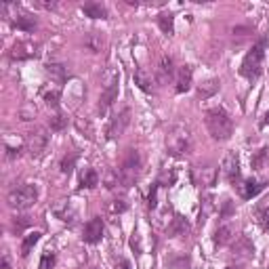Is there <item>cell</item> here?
Returning <instances> with one entry per match:
<instances>
[{"instance_id":"obj_27","label":"cell","mask_w":269,"mask_h":269,"mask_svg":"<svg viewBox=\"0 0 269 269\" xmlns=\"http://www.w3.org/2000/svg\"><path fill=\"white\" fill-rule=\"evenodd\" d=\"M44 103L48 107H59V97H61V91L59 88H51V91H44Z\"/></svg>"},{"instance_id":"obj_33","label":"cell","mask_w":269,"mask_h":269,"mask_svg":"<svg viewBox=\"0 0 269 269\" xmlns=\"http://www.w3.org/2000/svg\"><path fill=\"white\" fill-rule=\"evenodd\" d=\"M131 248L135 250L137 255H141L143 246H141V236H139V231H133V238H131Z\"/></svg>"},{"instance_id":"obj_39","label":"cell","mask_w":269,"mask_h":269,"mask_svg":"<svg viewBox=\"0 0 269 269\" xmlns=\"http://www.w3.org/2000/svg\"><path fill=\"white\" fill-rule=\"evenodd\" d=\"M225 269H250V267H244V265H229Z\"/></svg>"},{"instance_id":"obj_25","label":"cell","mask_w":269,"mask_h":269,"mask_svg":"<svg viewBox=\"0 0 269 269\" xmlns=\"http://www.w3.org/2000/svg\"><path fill=\"white\" fill-rule=\"evenodd\" d=\"M170 234L173 236H187L189 234V225H187V221L183 219V217H177L173 219V225H170Z\"/></svg>"},{"instance_id":"obj_19","label":"cell","mask_w":269,"mask_h":269,"mask_svg":"<svg viewBox=\"0 0 269 269\" xmlns=\"http://www.w3.org/2000/svg\"><path fill=\"white\" fill-rule=\"evenodd\" d=\"M82 13L91 19H107V9L101 3H86L82 5Z\"/></svg>"},{"instance_id":"obj_20","label":"cell","mask_w":269,"mask_h":269,"mask_svg":"<svg viewBox=\"0 0 269 269\" xmlns=\"http://www.w3.org/2000/svg\"><path fill=\"white\" fill-rule=\"evenodd\" d=\"M46 74L51 76V80H55L57 84H63L67 80V69L61 63H48L46 65Z\"/></svg>"},{"instance_id":"obj_2","label":"cell","mask_w":269,"mask_h":269,"mask_svg":"<svg viewBox=\"0 0 269 269\" xmlns=\"http://www.w3.org/2000/svg\"><path fill=\"white\" fill-rule=\"evenodd\" d=\"M265 48H267V38L263 36V38H259L253 46H250V51L246 53V57L240 65V74L246 78V80H257L261 76L263 71V57H265Z\"/></svg>"},{"instance_id":"obj_32","label":"cell","mask_w":269,"mask_h":269,"mask_svg":"<svg viewBox=\"0 0 269 269\" xmlns=\"http://www.w3.org/2000/svg\"><path fill=\"white\" fill-rule=\"evenodd\" d=\"M158 189H160V185L156 183L154 187H152V191H150V198H148V206L154 210V208H158Z\"/></svg>"},{"instance_id":"obj_29","label":"cell","mask_w":269,"mask_h":269,"mask_svg":"<svg viewBox=\"0 0 269 269\" xmlns=\"http://www.w3.org/2000/svg\"><path fill=\"white\" fill-rule=\"evenodd\" d=\"M48 127H51V131H63L67 127V118L63 114H55L48 120Z\"/></svg>"},{"instance_id":"obj_3","label":"cell","mask_w":269,"mask_h":269,"mask_svg":"<svg viewBox=\"0 0 269 269\" xmlns=\"http://www.w3.org/2000/svg\"><path fill=\"white\" fill-rule=\"evenodd\" d=\"M193 150V137L185 124H173L166 133V152L170 156H185Z\"/></svg>"},{"instance_id":"obj_18","label":"cell","mask_w":269,"mask_h":269,"mask_svg":"<svg viewBox=\"0 0 269 269\" xmlns=\"http://www.w3.org/2000/svg\"><path fill=\"white\" fill-rule=\"evenodd\" d=\"M135 84L141 88L143 93H152L154 91V84H152V74H148L143 67L135 69Z\"/></svg>"},{"instance_id":"obj_14","label":"cell","mask_w":269,"mask_h":269,"mask_svg":"<svg viewBox=\"0 0 269 269\" xmlns=\"http://www.w3.org/2000/svg\"><path fill=\"white\" fill-rule=\"evenodd\" d=\"M116 99H118V78L112 84H107V88L101 93V97H99V114H105Z\"/></svg>"},{"instance_id":"obj_26","label":"cell","mask_w":269,"mask_h":269,"mask_svg":"<svg viewBox=\"0 0 269 269\" xmlns=\"http://www.w3.org/2000/svg\"><path fill=\"white\" fill-rule=\"evenodd\" d=\"M219 84H221V82H219L217 78H210V80H206V82L200 86V97H202V99H206V97H212L214 93L219 91Z\"/></svg>"},{"instance_id":"obj_12","label":"cell","mask_w":269,"mask_h":269,"mask_svg":"<svg viewBox=\"0 0 269 269\" xmlns=\"http://www.w3.org/2000/svg\"><path fill=\"white\" fill-rule=\"evenodd\" d=\"M265 185H267V183H263V181H255V179H246V181L238 183V191H240V195H242L244 200H253L255 195H259V193L265 189Z\"/></svg>"},{"instance_id":"obj_1","label":"cell","mask_w":269,"mask_h":269,"mask_svg":"<svg viewBox=\"0 0 269 269\" xmlns=\"http://www.w3.org/2000/svg\"><path fill=\"white\" fill-rule=\"evenodd\" d=\"M206 129L214 141H229L234 135V120L223 107H212L206 112Z\"/></svg>"},{"instance_id":"obj_37","label":"cell","mask_w":269,"mask_h":269,"mask_svg":"<svg viewBox=\"0 0 269 269\" xmlns=\"http://www.w3.org/2000/svg\"><path fill=\"white\" fill-rule=\"evenodd\" d=\"M267 124H269V112H267V114L263 116V120L259 122V127H261V129H265V127H267Z\"/></svg>"},{"instance_id":"obj_16","label":"cell","mask_w":269,"mask_h":269,"mask_svg":"<svg viewBox=\"0 0 269 269\" xmlns=\"http://www.w3.org/2000/svg\"><path fill=\"white\" fill-rule=\"evenodd\" d=\"M234 255L236 257H253L255 255V244L250 242L246 236H240L234 242Z\"/></svg>"},{"instance_id":"obj_4","label":"cell","mask_w":269,"mask_h":269,"mask_svg":"<svg viewBox=\"0 0 269 269\" xmlns=\"http://www.w3.org/2000/svg\"><path fill=\"white\" fill-rule=\"evenodd\" d=\"M141 170H143V158L137 150H129L127 156L122 160V166H120V181L124 187H131L139 181L141 177Z\"/></svg>"},{"instance_id":"obj_8","label":"cell","mask_w":269,"mask_h":269,"mask_svg":"<svg viewBox=\"0 0 269 269\" xmlns=\"http://www.w3.org/2000/svg\"><path fill=\"white\" fill-rule=\"evenodd\" d=\"M129 124H131V110H129V107H124L120 114H116V116L112 118L110 127H107V137H110V139L122 137Z\"/></svg>"},{"instance_id":"obj_40","label":"cell","mask_w":269,"mask_h":269,"mask_svg":"<svg viewBox=\"0 0 269 269\" xmlns=\"http://www.w3.org/2000/svg\"><path fill=\"white\" fill-rule=\"evenodd\" d=\"M3 269H9V261H7V257L3 259Z\"/></svg>"},{"instance_id":"obj_35","label":"cell","mask_w":269,"mask_h":269,"mask_svg":"<svg viewBox=\"0 0 269 269\" xmlns=\"http://www.w3.org/2000/svg\"><path fill=\"white\" fill-rule=\"evenodd\" d=\"M229 214H234V204H231L229 200H225V202H223V210H221V217L227 219Z\"/></svg>"},{"instance_id":"obj_34","label":"cell","mask_w":269,"mask_h":269,"mask_svg":"<svg viewBox=\"0 0 269 269\" xmlns=\"http://www.w3.org/2000/svg\"><path fill=\"white\" fill-rule=\"evenodd\" d=\"M110 210H112V212H124V210H127V204H124L122 200H114V202L110 204Z\"/></svg>"},{"instance_id":"obj_6","label":"cell","mask_w":269,"mask_h":269,"mask_svg":"<svg viewBox=\"0 0 269 269\" xmlns=\"http://www.w3.org/2000/svg\"><path fill=\"white\" fill-rule=\"evenodd\" d=\"M48 141H51V135L46 133V129L38 127V129H34L28 137V152L32 158H40L46 148H48Z\"/></svg>"},{"instance_id":"obj_23","label":"cell","mask_w":269,"mask_h":269,"mask_svg":"<svg viewBox=\"0 0 269 269\" xmlns=\"http://www.w3.org/2000/svg\"><path fill=\"white\" fill-rule=\"evenodd\" d=\"M269 162V148H261L259 152L253 154V160H250V164H253L255 170H261L265 168V164Z\"/></svg>"},{"instance_id":"obj_41","label":"cell","mask_w":269,"mask_h":269,"mask_svg":"<svg viewBox=\"0 0 269 269\" xmlns=\"http://www.w3.org/2000/svg\"><path fill=\"white\" fill-rule=\"evenodd\" d=\"M267 269H269V267H267Z\"/></svg>"},{"instance_id":"obj_7","label":"cell","mask_w":269,"mask_h":269,"mask_svg":"<svg viewBox=\"0 0 269 269\" xmlns=\"http://www.w3.org/2000/svg\"><path fill=\"white\" fill-rule=\"evenodd\" d=\"M221 170H223V177L227 179L229 183L238 185V179H240V156L236 152H227L225 158H223Z\"/></svg>"},{"instance_id":"obj_36","label":"cell","mask_w":269,"mask_h":269,"mask_svg":"<svg viewBox=\"0 0 269 269\" xmlns=\"http://www.w3.org/2000/svg\"><path fill=\"white\" fill-rule=\"evenodd\" d=\"M36 7H40V9H46V11H51V9H55V7H57V3H36Z\"/></svg>"},{"instance_id":"obj_17","label":"cell","mask_w":269,"mask_h":269,"mask_svg":"<svg viewBox=\"0 0 269 269\" xmlns=\"http://www.w3.org/2000/svg\"><path fill=\"white\" fill-rule=\"evenodd\" d=\"M11 23H13V28L21 30V32H34V30H36V19H34L32 15H28V13L15 15V19H13Z\"/></svg>"},{"instance_id":"obj_30","label":"cell","mask_w":269,"mask_h":269,"mask_svg":"<svg viewBox=\"0 0 269 269\" xmlns=\"http://www.w3.org/2000/svg\"><path fill=\"white\" fill-rule=\"evenodd\" d=\"M74 164H76V154H69V156H63L59 168H61L63 175H69L71 170H74Z\"/></svg>"},{"instance_id":"obj_15","label":"cell","mask_w":269,"mask_h":269,"mask_svg":"<svg viewBox=\"0 0 269 269\" xmlns=\"http://www.w3.org/2000/svg\"><path fill=\"white\" fill-rule=\"evenodd\" d=\"M214 244L217 246H227V244H231L236 240V231H234V227L231 225H221L217 231H214Z\"/></svg>"},{"instance_id":"obj_24","label":"cell","mask_w":269,"mask_h":269,"mask_svg":"<svg viewBox=\"0 0 269 269\" xmlns=\"http://www.w3.org/2000/svg\"><path fill=\"white\" fill-rule=\"evenodd\" d=\"M40 231H32V234H28L26 238H23V244H21V257H28L30 253H32V248L38 244V240H40Z\"/></svg>"},{"instance_id":"obj_38","label":"cell","mask_w":269,"mask_h":269,"mask_svg":"<svg viewBox=\"0 0 269 269\" xmlns=\"http://www.w3.org/2000/svg\"><path fill=\"white\" fill-rule=\"evenodd\" d=\"M116 269H131V263H129V261H120V263L116 265Z\"/></svg>"},{"instance_id":"obj_5","label":"cell","mask_w":269,"mask_h":269,"mask_svg":"<svg viewBox=\"0 0 269 269\" xmlns=\"http://www.w3.org/2000/svg\"><path fill=\"white\" fill-rule=\"evenodd\" d=\"M7 202L15 210H28L38 202V189H36V185H30V183L13 187L7 195Z\"/></svg>"},{"instance_id":"obj_11","label":"cell","mask_w":269,"mask_h":269,"mask_svg":"<svg viewBox=\"0 0 269 269\" xmlns=\"http://www.w3.org/2000/svg\"><path fill=\"white\" fill-rule=\"evenodd\" d=\"M38 55V46L34 42H19L11 48V59L13 61H23V59H32Z\"/></svg>"},{"instance_id":"obj_9","label":"cell","mask_w":269,"mask_h":269,"mask_svg":"<svg viewBox=\"0 0 269 269\" xmlns=\"http://www.w3.org/2000/svg\"><path fill=\"white\" fill-rule=\"evenodd\" d=\"M177 76V69H175V59L170 55H162L156 65V80L160 84H166L168 80H173Z\"/></svg>"},{"instance_id":"obj_10","label":"cell","mask_w":269,"mask_h":269,"mask_svg":"<svg viewBox=\"0 0 269 269\" xmlns=\"http://www.w3.org/2000/svg\"><path fill=\"white\" fill-rule=\"evenodd\" d=\"M101 238H103V221H101V217H93L84 225L82 240L86 244H97V242H101Z\"/></svg>"},{"instance_id":"obj_22","label":"cell","mask_w":269,"mask_h":269,"mask_svg":"<svg viewBox=\"0 0 269 269\" xmlns=\"http://www.w3.org/2000/svg\"><path fill=\"white\" fill-rule=\"evenodd\" d=\"M99 185V175L97 170L93 168H86L82 175H80V187H86V189H93Z\"/></svg>"},{"instance_id":"obj_28","label":"cell","mask_w":269,"mask_h":269,"mask_svg":"<svg viewBox=\"0 0 269 269\" xmlns=\"http://www.w3.org/2000/svg\"><path fill=\"white\" fill-rule=\"evenodd\" d=\"M257 223L263 231H269V206H263L257 210Z\"/></svg>"},{"instance_id":"obj_21","label":"cell","mask_w":269,"mask_h":269,"mask_svg":"<svg viewBox=\"0 0 269 269\" xmlns=\"http://www.w3.org/2000/svg\"><path fill=\"white\" fill-rule=\"evenodd\" d=\"M158 26L166 36H173L175 34V17H173V13H160L158 15Z\"/></svg>"},{"instance_id":"obj_13","label":"cell","mask_w":269,"mask_h":269,"mask_svg":"<svg viewBox=\"0 0 269 269\" xmlns=\"http://www.w3.org/2000/svg\"><path fill=\"white\" fill-rule=\"evenodd\" d=\"M191 76H193V69L191 65H181L177 69V86H175V91L181 95V93H187L189 88H191Z\"/></svg>"},{"instance_id":"obj_31","label":"cell","mask_w":269,"mask_h":269,"mask_svg":"<svg viewBox=\"0 0 269 269\" xmlns=\"http://www.w3.org/2000/svg\"><path fill=\"white\" fill-rule=\"evenodd\" d=\"M55 263H57L55 253H44L42 259H40V269H53V267H55Z\"/></svg>"}]
</instances>
